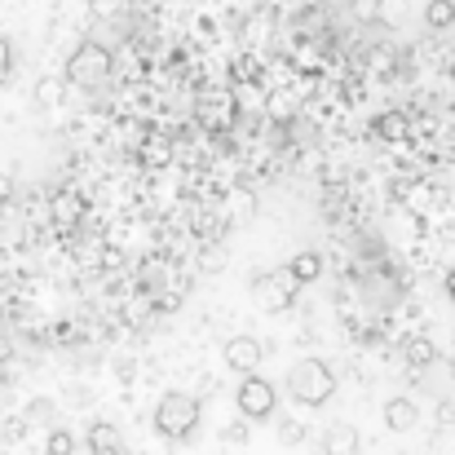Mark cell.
<instances>
[{
    "label": "cell",
    "mask_w": 455,
    "mask_h": 455,
    "mask_svg": "<svg viewBox=\"0 0 455 455\" xmlns=\"http://www.w3.org/2000/svg\"><path fill=\"white\" fill-rule=\"evenodd\" d=\"M199 398L195 394H181V389H168L164 398H159V407H155V429H159V438H168V443H186L195 429H199Z\"/></svg>",
    "instance_id": "1"
},
{
    "label": "cell",
    "mask_w": 455,
    "mask_h": 455,
    "mask_svg": "<svg viewBox=\"0 0 455 455\" xmlns=\"http://www.w3.org/2000/svg\"><path fill=\"white\" fill-rule=\"evenodd\" d=\"M288 394L305 403V407H323L331 394H336V376L323 358H301L292 371H288Z\"/></svg>",
    "instance_id": "2"
},
{
    "label": "cell",
    "mask_w": 455,
    "mask_h": 455,
    "mask_svg": "<svg viewBox=\"0 0 455 455\" xmlns=\"http://www.w3.org/2000/svg\"><path fill=\"white\" fill-rule=\"evenodd\" d=\"M107 76H111V49L98 44V40H84L67 58V80L76 89H98V84H107Z\"/></svg>",
    "instance_id": "3"
},
{
    "label": "cell",
    "mask_w": 455,
    "mask_h": 455,
    "mask_svg": "<svg viewBox=\"0 0 455 455\" xmlns=\"http://www.w3.org/2000/svg\"><path fill=\"white\" fill-rule=\"evenodd\" d=\"M297 288H301V283H297L292 275H270V270H266V275L252 279L248 292H252V305H257V309L283 314V309H292V301H297Z\"/></svg>",
    "instance_id": "4"
},
{
    "label": "cell",
    "mask_w": 455,
    "mask_h": 455,
    "mask_svg": "<svg viewBox=\"0 0 455 455\" xmlns=\"http://www.w3.org/2000/svg\"><path fill=\"white\" fill-rule=\"evenodd\" d=\"M235 403H239V411H243L248 420H270V416L279 411V394H275V385H270L266 376H252V371L239 380Z\"/></svg>",
    "instance_id": "5"
},
{
    "label": "cell",
    "mask_w": 455,
    "mask_h": 455,
    "mask_svg": "<svg viewBox=\"0 0 455 455\" xmlns=\"http://www.w3.org/2000/svg\"><path fill=\"white\" fill-rule=\"evenodd\" d=\"M221 354H226V367H230V371H239V376L257 371V367H261V358H266V349H261V340H257V336H230Z\"/></svg>",
    "instance_id": "6"
},
{
    "label": "cell",
    "mask_w": 455,
    "mask_h": 455,
    "mask_svg": "<svg viewBox=\"0 0 455 455\" xmlns=\"http://www.w3.org/2000/svg\"><path fill=\"white\" fill-rule=\"evenodd\" d=\"M318 447H323V455H358L363 438H358V429H354V425L336 420V425H327V429H323Z\"/></svg>",
    "instance_id": "7"
},
{
    "label": "cell",
    "mask_w": 455,
    "mask_h": 455,
    "mask_svg": "<svg viewBox=\"0 0 455 455\" xmlns=\"http://www.w3.org/2000/svg\"><path fill=\"white\" fill-rule=\"evenodd\" d=\"M89 455H124V438L111 420H93L89 425Z\"/></svg>",
    "instance_id": "8"
},
{
    "label": "cell",
    "mask_w": 455,
    "mask_h": 455,
    "mask_svg": "<svg viewBox=\"0 0 455 455\" xmlns=\"http://www.w3.org/2000/svg\"><path fill=\"white\" fill-rule=\"evenodd\" d=\"M416 403L411 398H389L385 403V425L394 429V434H407V429H416Z\"/></svg>",
    "instance_id": "9"
},
{
    "label": "cell",
    "mask_w": 455,
    "mask_h": 455,
    "mask_svg": "<svg viewBox=\"0 0 455 455\" xmlns=\"http://www.w3.org/2000/svg\"><path fill=\"white\" fill-rule=\"evenodd\" d=\"M376 133H380V142H407L411 138V120L403 111H385V116H376Z\"/></svg>",
    "instance_id": "10"
},
{
    "label": "cell",
    "mask_w": 455,
    "mask_h": 455,
    "mask_svg": "<svg viewBox=\"0 0 455 455\" xmlns=\"http://www.w3.org/2000/svg\"><path fill=\"white\" fill-rule=\"evenodd\" d=\"M288 275H292L297 283H314V279L323 275V257H318V252H297V257L288 261Z\"/></svg>",
    "instance_id": "11"
},
{
    "label": "cell",
    "mask_w": 455,
    "mask_h": 455,
    "mask_svg": "<svg viewBox=\"0 0 455 455\" xmlns=\"http://www.w3.org/2000/svg\"><path fill=\"white\" fill-rule=\"evenodd\" d=\"M80 217H84V199H80V195L67 190V195L53 199V221H58V226H76Z\"/></svg>",
    "instance_id": "12"
},
{
    "label": "cell",
    "mask_w": 455,
    "mask_h": 455,
    "mask_svg": "<svg viewBox=\"0 0 455 455\" xmlns=\"http://www.w3.org/2000/svg\"><path fill=\"white\" fill-rule=\"evenodd\" d=\"M425 22H429L434 31H447L455 22V0H429V4H425Z\"/></svg>",
    "instance_id": "13"
},
{
    "label": "cell",
    "mask_w": 455,
    "mask_h": 455,
    "mask_svg": "<svg viewBox=\"0 0 455 455\" xmlns=\"http://www.w3.org/2000/svg\"><path fill=\"white\" fill-rule=\"evenodd\" d=\"M403 354H407V363H411V367H429V363L438 358V349H434V345H429L425 336L407 340V349H403Z\"/></svg>",
    "instance_id": "14"
},
{
    "label": "cell",
    "mask_w": 455,
    "mask_h": 455,
    "mask_svg": "<svg viewBox=\"0 0 455 455\" xmlns=\"http://www.w3.org/2000/svg\"><path fill=\"white\" fill-rule=\"evenodd\" d=\"M376 18L385 27H403L407 22V0H376Z\"/></svg>",
    "instance_id": "15"
},
{
    "label": "cell",
    "mask_w": 455,
    "mask_h": 455,
    "mask_svg": "<svg viewBox=\"0 0 455 455\" xmlns=\"http://www.w3.org/2000/svg\"><path fill=\"white\" fill-rule=\"evenodd\" d=\"M71 451H76V438L67 429H53L49 443H44V455H71Z\"/></svg>",
    "instance_id": "16"
},
{
    "label": "cell",
    "mask_w": 455,
    "mask_h": 455,
    "mask_svg": "<svg viewBox=\"0 0 455 455\" xmlns=\"http://www.w3.org/2000/svg\"><path fill=\"white\" fill-rule=\"evenodd\" d=\"M230 102H235V107H248V111H257V107H261V89H257V84H239Z\"/></svg>",
    "instance_id": "17"
},
{
    "label": "cell",
    "mask_w": 455,
    "mask_h": 455,
    "mask_svg": "<svg viewBox=\"0 0 455 455\" xmlns=\"http://www.w3.org/2000/svg\"><path fill=\"white\" fill-rule=\"evenodd\" d=\"M279 438H283L288 447H297V443H305L309 434H305V429L297 425V420H283V425H279Z\"/></svg>",
    "instance_id": "18"
},
{
    "label": "cell",
    "mask_w": 455,
    "mask_h": 455,
    "mask_svg": "<svg viewBox=\"0 0 455 455\" xmlns=\"http://www.w3.org/2000/svg\"><path fill=\"white\" fill-rule=\"evenodd\" d=\"M9 76H13V44L0 36V84H4Z\"/></svg>",
    "instance_id": "19"
},
{
    "label": "cell",
    "mask_w": 455,
    "mask_h": 455,
    "mask_svg": "<svg viewBox=\"0 0 455 455\" xmlns=\"http://www.w3.org/2000/svg\"><path fill=\"white\" fill-rule=\"evenodd\" d=\"M58 89H62L58 80H40V102H44V107H53V102H58Z\"/></svg>",
    "instance_id": "20"
},
{
    "label": "cell",
    "mask_w": 455,
    "mask_h": 455,
    "mask_svg": "<svg viewBox=\"0 0 455 455\" xmlns=\"http://www.w3.org/2000/svg\"><path fill=\"white\" fill-rule=\"evenodd\" d=\"M4 199H13V177H9V172H0V204H4Z\"/></svg>",
    "instance_id": "21"
},
{
    "label": "cell",
    "mask_w": 455,
    "mask_h": 455,
    "mask_svg": "<svg viewBox=\"0 0 455 455\" xmlns=\"http://www.w3.org/2000/svg\"><path fill=\"white\" fill-rule=\"evenodd\" d=\"M447 297H451V301H455V270H451V275H447Z\"/></svg>",
    "instance_id": "22"
},
{
    "label": "cell",
    "mask_w": 455,
    "mask_h": 455,
    "mask_svg": "<svg viewBox=\"0 0 455 455\" xmlns=\"http://www.w3.org/2000/svg\"><path fill=\"white\" fill-rule=\"evenodd\" d=\"M4 358H9V340H0V363H4Z\"/></svg>",
    "instance_id": "23"
},
{
    "label": "cell",
    "mask_w": 455,
    "mask_h": 455,
    "mask_svg": "<svg viewBox=\"0 0 455 455\" xmlns=\"http://www.w3.org/2000/svg\"><path fill=\"white\" fill-rule=\"evenodd\" d=\"M89 4H93V9H111V0H89Z\"/></svg>",
    "instance_id": "24"
},
{
    "label": "cell",
    "mask_w": 455,
    "mask_h": 455,
    "mask_svg": "<svg viewBox=\"0 0 455 455\" xmlns=\"http://www.w3.org/2000/svg\"><path fill=\"white\" fill-rule=\"evenodd\" d=\"M451 76H455V67H451Z\"/></svg>",
    "instance_id": "25"
}]
</instances>
